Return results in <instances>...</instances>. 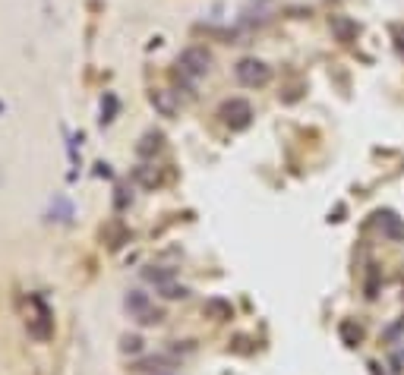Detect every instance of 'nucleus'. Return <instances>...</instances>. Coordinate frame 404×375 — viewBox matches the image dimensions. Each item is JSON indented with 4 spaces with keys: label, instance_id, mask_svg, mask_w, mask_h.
<instances>
[{
    "label": "nucleus",
    "instance_id": "obj_1",
    "mask_svg": "<svg viewBox=\"0 0 404 375\" xmlns=\"http://www.w3.org/2000/svg\"><path fill=\"white\" fill-rule=\"evenodd\" d=\"M26 328H29V334L38 341L51 338L54 319H51V309L45 306L41 297H26Z\"/></svg>",
    "mask_w": 404,
    "mask_h": 375
},
{
    "label": "nucleus",
    "instance_id": "obj_2",
    "mask_svg": "<svg viewBox=\"0 0 404 375\" xmlns=\"http://www.w3.org/2000/svg\"><path fill=\"white\" fill-rule=\"evenodd\" d=\"M209 63H212V57L205 47H187V51L180 54V73L193 76V79L209 73Z\"/></svg>",
    "mask_w": 404,
    "mask_h": 375
},
{
    "label": "nucleus",
    "instance_id": "obj_3",
    "mask_svg": "<svg viewBox=\"0 0 404 375\" xmlns=\"http://www.w3.org/2000/svg\"><path fill=\"white\" fill-rule=\"evenodd\" d=\"M237 79L243 85H253V89H256V85H265V83H269V79H272V69L265 67L262 61H240L237 63Z\"/></svg>",
    "mask_w": 404,
    "mask_h": 375
},
{
    "label": "nucleus",
    "instance_id": "obj_4",
    "mask_svg": "<svg viewBox=\"0 0 404 375\" xmlns=\"http://www.w3.org/2000/svg\"><path fill=\"white\" fill-rule=\"evenodd\" d=\"M127 309H130V312H133L143 325H155V322H161V312H158V309H152L149 297H145V293H139V290H133V293L127 297Z\"/></svg>",
    "mask_w": 404,
    "mask_h": 375
},
{
    "label": "nucleus",
    "instance_id": "obj_5",
    "mask_svg": "<svg viewBox=\"0 0 404 375\" xmlns=\"http://www.w3.org/2000/svg\"><path fill=\"white\" fill-rule=\"evenodd\" d=\"M221 117H225V123L231 129H243L250 127V117H253V107L247 105V101H240V98H234V101H228L225 107H221Z\"/></svg>",
    "mask_w": 404,
    "mask_h": 375
},
{
    "label": "nucleus",
    "instance_id": "obj_6",
    "mask_svg": "<svg viewBox=\"0 0 404 375\" xmlns=\"http://www.w3.org/2000/svg\"><path fill=\"white\" fill-rule=\"evenodd\" d=\"M376 224H379V231L389 237V240H404V221L398 218L395 211H376Z\"/></svg>",
    "mask_w": 404,
    "mask_h": 375
},
{
    "label": "nucleus",
    "instance_id": "obj_7",
    "mask_svg": "<svg viewBox=\"0 0 404 375\" xmlns=\"http://www.w3.org/2000/svg\"><path fill=\"white\" fill-rule=\"evenodd\" d=\"M332 32H335L341 41H351V38L357 35V25H354L351 19H345V16H335V19H332Z\"/></svg>",
    "mask_w": 404,
    "mask_h": 375
},
{
    "label": "nucleus",
    "instance_id": "obj_8",
    "mask_svg": "<svg viewBox=\"0 0 404 375\" xmlns=\"http://www.w3.org/2000/svg\"><path fill=\"white\" fill-rule=\"evenodd\" d=\"M205 315H209V319H231V303L228 300H209L205 303Z\"/></svg>",
    "mask_w": 404,
    "mask_h": 375
},
{
    "label": "nucleus",
    "instance_id": "obj_9",
    "mask_svg": "<svg viewBox=\"0 0 404 375\" xmlns=\"http://www.w3.org/2000/svg\"><path fill=\"white\" fill-rule=\"evenodd\" d=\"M161 297H168V300H177V297H187V287H177V284H161Z\"/></svg>",
    "mask_w": 404,
    "mask_h": 375
},
{
    "label": "nucleus",
    "instance_id": "obj_10",
    "mask_svg": "<svg viewBox=\"0 0 404 375\" xmlns=\"http://www.w3.org/2000/svg\"><path fill=\"white\" fill-rule=\"evenodd\" d=\"M341 334H345V341H347V347H354L360 341V328H354L351 322H345L341 325Z\"/></svg>",
    "mask_w": 404,
    "mask_h": 375
},
{
    "label": "nucleus",
    "instance_id": "obj_11",
    "mask_svg": "<svg viewBox=\"0 0 404 375\" xmlns=\"http://www.w3.org/2000/svg\"><path fill=\"white\" fill-rule=\"evenodd\" d=\"M158 145H161V136H145V142L139 145V155H149V151H155Z\"/></svg>",
    "mask_w": 404,
    "mask_h": 375
},
{
    "label": "nucleus",
    "instance_id": "obj_12",
    "mask_svg": "<svg viewBox=\"0 0 404 375\" xmlns=\"http://www.w3.org/2000/svg\"><path fill=\"white\" fill-rule=\"evenodd\" d=\"M152 101H155V105L161 107L165 114H174V105L168 101V95H165V92H155V95H152Z\"/></svg>",
    "mask_w": 404,
    "mask_h": 375
},
{
    "label": "nucleus",
    "instance_id": "obj_13",
    "mask_svg": "<svg viewBox=\"0 0 404 375\" xmlns=\"http://www.w3.org/2000/svg\"><path fill=\"white\" fill-rule=\"evenodd\" d=\"M139 347H143V341H139V338H123V350H127V353H136Z\"/></svg>",
    "mask_w": 404,
    "mask_h": 375
}]
</instances>
